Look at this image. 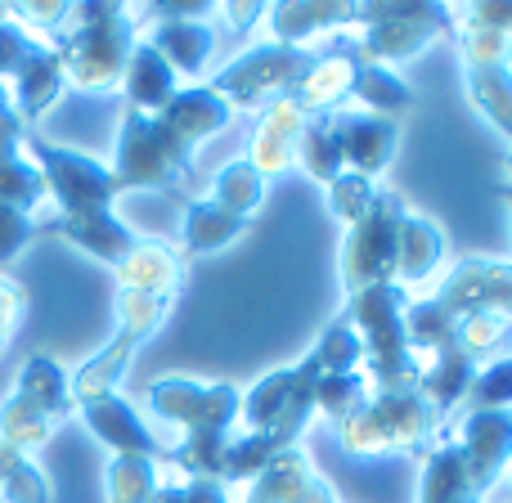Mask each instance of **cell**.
<instances>
[{"mask_svg":"<svg viewBox=\"0 0 512 503\" xmlns=\"http://www.w3.org/2000/svg\"><path fill=\"white\" fill-rule=\"evenodd\" d=\"M427 301H432L436 315L450 328L472 315H508L512 319V261L463 256Z\"/></svg>","mask_w":512,"mask_h":503,"instance_id":"13","label":"cell"},{"mask_svg":"<svg viewBox=\"0 0 512 503\" xmlns=\"http://www.w3.org/2000/svg\"><path fill=\"white\" fill-rule=\"evenodd\" d=\"M32 239H41L36 234V216L18 212V207H0V274H5L9 261H18L27 252Z\"/></svg>","mask_w":512,"mask_h":503,"instance_id":"45","label":"cell"},{"mask_svg":"<svg viewBox=\"0 0 512 503\" xmlns=\"http://www.w3.org/2000/svg\"><path fill=\"white\" fill-rule=\"evenodd\" d=\"M81 423L90 427L99 445H108L113 454H131V459H149V463H171V445H162L158 436L144 427L140 409L122 396V391H108V396H90L77 400Z\"/></svg>","mask_w":512,"mask_h":503,"instance_id":"14","label":"cell"},{"mask_svg":"<svg viewBox=\"0 0 512 503\" xmlns=\"http://www.w3.org/2000/svg\"><path fill=\"white\" fill-rule=\"evenodd\" d=\"M59 432V418H50L36 400H27L23 391H9L0 400V445L27 454L32 459L41 445H50V436Z\"/></svg>","mask_w":512,"mask_h":503,"instance_id":"34","label":"cell"},{"mask_svg":"<svg viewBox=\"0 0 512 503\" xmlns=\"http://www.w3.org/2000/svg\"><path fill=\"white\" fill-rule=\"evenodd\" d=\"M261 198H265L261 171H256L248 158L225 162L212 194L185 203V225H180L185 252L180 256H212V252H221L225 243H234L256 221Z\"/></svg>","mask_w":512,"mask_h":503,"instance_id":"6","label":"cell"},{"mask_svg":"<svg viewBox=\"0 0 512 503\" xmlns=\"http://www.w3.org/2000/svg\"><path fill=\"white\" fill-rule=\"evenodd\" d=\"M315 50H292L279 41H261L252 50H243L239 59H230L207 86L225 99L230 108H265L270 99L288 95V86L310 68Z\"/></svg>","mask_w":512,"mask_h":503,"instance_id":"11","label":"cell"},{"mask_svg":"<svg viewBox=\"0 0 512 503\" xmlns=\"http://www.w3.org/2000/svg\"><path fill=\"white\" fill-rule=\"evenodd\" d=\"M499 198H504V203H508V212H512V185H504V189H499Z\"/></svg>","mask_w":512,"mask_h":503,"instance_id":"49","label":"cell"},{"mask_svg":"<svg viewBox=\"0 0 512 503\" xmlns=\"http://www.w3.org/2000/svg\"><path fill=\"white\" fill-rule=\"evenodd\" d=\"M23 315H27V292L9 274H0V355L9 351L14 333L23 328Z\"/></svg>","mask_w":512,"mask_h":503,"instance_id":"47","label":"cell"},{"mask_svg":"<svg viewBox=\"0 0 512 503\" xmlns=\"http://www.w3.org/2000/svg\"><path fill=\"white\" fill-rule=\"evenodd\" d=\"M373 194H378V185L364 176H351V171H342V176L328 185V212H333V221L342 225H355L364 212H369Z\"/></svg>","mask_w":512,"mask_h":503,"instance_id":"41","label":"cell"},{"mask_svg":"<svg viewBox=\"0 0 512 503\" xmlns=\"http://www.w3.org/2000/svg\"><path fill=\"white\" fill-rule=\"evenodd\" d=\"M459 54L463 63H512V41L490 27L477 23H463L459 27Z\"/></svg>","mask_w":512,"mask_h":503,"instance_id":"43","label":"cell"},{"mask_svg":"<svg viewBox=\"0 0 512 503\" xmlns=\"http://www.w3.org/2000/svg\"><path fill=\"white\" fill-rule=\"evenodd\" d=\"M297 162L306 167V176H315L319 185H333L342 176V149H337V135H333V117H306L301 126V140H297Z\"/></svg>","mask_w":512,"mask_h":503,"instance_id":"35","label":"cell"},{"mask_svg":"<svg viewBox=\"0 0 512 503\" xmlns=\"http://www.w3.org/2000/svg\"><path fill=\"white\" fill-rule=\"evenodd\" d=\"M27 126L18 117L9 86L0 81V207H18V212L32 216L45 203V180L36 171V162L23 149Z\"/></svg>","mask_w":512,"mask_h":503,"instance_id":"16","label":"cell"},{"mask_svg":"<svg viewBox=\"0 0 512 503\" xmlns=\"http://www.w3.org/2000/svg\"><path fill=\"white\" fill-rule=\"evenodd\" d=\"M423 459L427 463L423 481H418V503H481L459 441H436Z\"/></svg>","mask_w":512,"mask_h":503,"instance_id":"29","label":"cell"},{"mask_svg":"<svg viewBox=\"0 0 512 503\" xmlns=\"http://www.w3.org/2000/svg\"><path fill=\"white\" fill-rule=\"evenodd\" d=\"M463 81L477 113L512 144V63H463Z\"/></svg>","mask_w":512,"mask_h":503,"instance_id":"33","label":"cell"},{"mask_svg":"<svg viewBox=\"0 0 512 503\" xmlns=\"http://www.w3.org/2000/svg\"><path fill=\"white\" fill-rule=\"evenodd\" d=\"M117 288L153 292V297H176L185 288V256L162 239H140L135 252L117 265Z\"/></svg>","mask_w":512,"mask_h":503,"instance_id":"24","label":"cell"},{"mask_svg":"<svg viewBox=\"0 0 512 503\" xmlns=\"http://www.w3.org/2000/svg\"><path fill=\"white\" fill-rule=\"evenodd\" d=\"M14 391H23L27 400L45 409L50 418H72L77 414V400H72V373L63 369L54 355H27L23 369L14 378Z\"/></svg>","mask_w":512,"mask_h":503,"instance_id":"31","label":"cell"},{"mask_svg":"<svg viewBox=\"0 0 512 503\" xmlns=\"http://www.w3.org/2000/svg\"><path fill=\"white\" fill-rule=\"evenodd\" d=\"M144 41L171 63V72H185V77H198V72L212 63L216 54V27L207 18H158Z\"/></svg>","mask_w":512,"mask_h":503,"instance_id":"26","label":"cell"},{"mask_svg":"<svg viewBox=\"0 0 512 503\" xmlns=\"http://www.w3.org/2000/svg\"><path fill=\"white\" fill-rule=\"evenodd\" d=\"M63 90H68V81H63V63H59V54H54V45H45V41L36 45L32 59L18 68V77L9 81V99H14V108H18V117H23L27 131L59 104Z\"/></svg>","mask_w":512,"mask_h":503,"instance_id":"23","label":"cell"},{"mask_svg":"<svg viewBox=\"0 0 512 503\" xmlns=\"http://www.w3.org/2000/svg\"><path fill=\"white\" fill-rule=\"evenodd\" d=\"M369 378L364 373H319V387H315V414H324L328 423H346L351 414H360L364 400H369Z\"/></svg>","mask_w":512,"mask_h":503,"instance_id":"37","label":"cell"},{"mask_svg":"<svg viewBox=\"0 0 512 503\" xmlns=\"http://www.w3.org/2000/svg\"><path fill=\"white\" fill-rule=\"evenodd\" d=\"M337 441L346 454H427L441 441V414L427 405L418 387L405 391H373L360 414L337 423Z\"/></svg>","mask_w":512,"mask_h":503,"instance_id":"4","label":"cell"},{"mask_svg":"<svg viewBox=\"0 0 512 503\" xmlns=\"http://www.w3.org/2000/svg\"><path fill=\"white\" fill-rule=\"evenodd\" d=\"M315 387H319V369L315 360H297L288 369H274L265 378H256L248 391H243V409L239 423L248 432H270V427H283L301 441V432L315 418Z\"/></svg>","mask_w":512,"mask_h":503,"instance_id":"12","label":"cell"},{"mask_svg":"<svg viewBox=\"0 0 512 503\" xmlns=\"http://www.w3.org/2000/svg\"><path fill=\"white\" fill-rule=\"evenodd\" d=\"M508 185H512V149H508Z\"/></svg>","mask_w":512,"mask_h":503,"instance_id":"50","label":"cell"},{"mask_svg":"<svg viewBox=\"0 0 512 503\" xmlns=\"http://www.w3.org/2000/svg\"><path fill=\"white\" fill-rule=\"evenodd\" d=\"M243 503H337V495L315 472L310 454L301 450V445H292V450H283L279 459L252 481Z\"/></svg>","mask_w":512,"mask_h":503,"instance_id":"21","label":"cell"},{"mask_svg":"<svg viewBox=\"0 0 512 503\" xmlns=\"http://www.w3.org/2000/svg\"><path fill=\"white\" fill-rule=\"evenodd\" d=\"M445 265V230L432 216L409 212L400 221V248H396V283L400 288H414V283L436 279Z\"/></svg>","mask_w":512,"mask_h":503,"instance_id":"27","label":"cell"},{"mask_svg":"<svg viewBox=\"0 0 512 503\" xmlns=\"http://www.w3.org/2000/svg\"><path fill=\"white\" fill-rule=\"evenodd\" d=\"M144 405L153 418L185 432V441L171 445V463L185 477L221 481V459L225 445H230V427L239 423L243 387L198 378H158L144 391Z\"/></svg>","mask_w":512,"mask_h":503,"instance_id":"1","label":"cell"},{"mask_svg":"<svg viewBox=\"0 0 512 503\" xmlns=\"http://www.w3.org/2000/svg\"><path fill=\"white\" fill-rule=\"evenodd\" d=\"M504 477H508V481H512V463H508V472H504Z\"/></svg>","mask_w":512,"mask_h":503,"instance_id":"51","label":"cell"},{"mask_svg":"<svg viewBox=\"0 0 512 503\" xmlns=\"http://www.w3.org/2000/svg\"><path fill=\"white\" fill-rule=\"evenodd\" d=\"M149 503H230V486L225 481H203V477L176 481V486H162L158 481Z\"/></svg>","mask_w":512,"mask_h":503,"instance_id":"46","label":"cell"},{"mask_svg":"<svg viewBox=\"0 0 512 503\" xmlns=\"http://www.w3.org/2000/svg\"><path fill=\"white\" fill-rule=\"evenodd\" d=\"M310 360H315V369L324 373H360L364 364V346H360V333H355V324L346 315H333L328 319V328L319 333L315 351H310Z\"/></svg>","mask_w":512,"mask_h":503,"instance_id":"36","label":"cell"},{"mask_svg":"<svg viewBox=\"0 0 512 503\" xmlns=\"http://www.w3.org/2000/svg\"><path fill=\"white\" fill-rule=\"evenodd\" d=\"M0 503H50L45 472L9 445H0Z\"/></svg>","mask_w":512,"mask_h":503,"instance_id":"38","label":"cell"},{"mask_svg":"<svg viewBox=\"0 0 512 503\" xmlns=\"http://www.w3.org/2000/svg\"><path fill=\"white\" fill-rule=\"evenodd\" d=\"M472 378H477V360H468L454 342H445L441 351H432V364L418 369V391H423L427 405L445 418L472 391Z\"/></svg>","mask_w":512,"mask_h":503,"instance_id":"30","label":"cell"},{"mask_svg":"<svg viewBox=\"0 0 512 503\" xmlns=\"http://www.w3.org/2000/svg\"><path fill=\"white\" fill-rule=\"evenodd\" d=\"M108 171H113L117 194H131V189L185 194L189 180H194V149L162 117L126 108L122 126H117V149H113Z\"/></svg>","mask_w":512,"mask_h":503,"instance_id":"5","label":"cell"},{"mask_svg":"<svg viewBox=\"0 0 512 503\" xmlns=\"http://www.w3.org/2000/svg\"><path fill=\"white\" fill-rule=\"evenodd\" d=\"M333 135H337V149H342V167L364 180H378L391 167L396 144H400L396 117L351 113V108L333 113Z\"/></svg>","mask_w":512,"mask_h":503,"instance_id":"19","label":"cell"},{"mask_svg":"<svg viewBox=\"0 0 512 503\" xmlns=\"http://www.w3.org/2000/svg\"><path fill=\"white\" fill-rule=\"evenodd\" d=\"M468 396L472 409H512V355L495 360L490 369H477Z\"/></svg>","mask_w":512,"mask_h":503,"instance_id":"42","label":"cell"},{"mask_svg":"<svg viewBox=\"0 0 512 503\" xmlns=\"http://www.w3.org/2000/svg\"><path fill=\"white\" fill-rule=\"evenodd\" d=\"M409 216L405 198L396 189H382L373 194L369 212L355 225H346L342 239V288L346 297L364 288H378V283H396V248H400V221Z\"/></svg>","mask_w":512,"mask_h":503,"instance_id":"9","label":"cell"},{"mask_svg":"<svg viewBox=\"0 0 512 503\" xmlns=\"http://www.w3.org/2000/svg\"><path fill=\"white\" fill-rule=\"evenodd\" d=\"M104 490H108V503H149L153 490H158V463L113 454V463L104 472Z\"/></svg>","mask_w":512,"mask_h":503,"instance_id":"39","label":"cell"},{"mask_svg":"<svg viewBox=\"0 0 512 503\" xmlns=\"http://www.w3.org/2000/svg\"><path fill=\"white\" fill-rule=\"evenodd\" d=\"M171 301L176 297H153V292H131V288H117L113 297V315L117 328L77 373H72V400H90V396H108L117 391V382L126 378L131 369V355L167 324L171 315Z\"/></svg>","mask_w":512,"mask_h":503,"instance_id":"7","label":"cell"},{"mask_svg":"<svg viewBox=\"0 0 512 503\" xmlns=\"http://www.w3.org/2000/svg\"><path fill=\"white\" fill-rule=\"evenodd\" d=\"M405 310H409V292L400 283H378V288H364L355 297H346L342 315L355 324L364 346V378L378 391H405L418 387V355L409 351L405 337Z\"/></svg>","mask_w":512,"mask_h":503,"instance_id":"3","label":"cell"},{"mask_svg":"<svg viewBox=\"0 0 512 503\" xmlns=\"http://www.w3.org/2000/svg\"><path fill=\"white\" fill-rule=\"evenodd\" d=\"M27 158L36 162L45 180V198L59 203V216H81V212H104V207L117 203V185L108 162L90 158V153L63 149V144L45 140V135L27 131L23 140Z\"/></svg>","mask_w":512,"mask_h":503,"instance_id":"10","label":"cell"},{"mask_svg":"<svg viewBox=\"0 0 512 503\" xmlns=\"http://www.w3.org/2000/svg\"><path fill=\"white\" fill-rule=\"evenodd\" d=\"M36 234H50V239L72 243L77 252L95 256V261L108 265V270H117V265L135 252V243L144 239V234H135L113 207H104V212H81V216H50V221H36Z\"/></svg>","mask_w":512,"mask_h":503,"instance_id":"18","label":"cell"},{"mask_svg":"<svg viewBox=\"0 0 512 503\" xmlns=\"http://www.w3.org/2000/svg\"><path fill=\"white\" fill-rule=\"evenodd\" d=\"M216 14L230 18V23L239 27V32H248L256 18H265V5H230V0H225V5H216Z\"/></svg>","mask_w":512,"mask_h":503,"instance_id":"48","label":"cell"},{"mask_svg":"<svg viewBox=\"0 0 512 503\" xmlns=\"http://www.w3.org/2000/svg\"><path fill=\"white\" fill-rule=\"evenodd\" d=\"M351 59H355V36H333L328 50H315L310 68L288 86V99L306 117H333L351 99Z\"/></svg>","mask_w":512,"mask_h":503,"instance_id":"17","label":"cell"},{"mask_svg":"<svg viewBox=\"0 0 512 503\" xmlns=\"http://www.w3.org/2000/svg\"><path fill=\"white\" fill-rule=\"evenodd\" d=\"M274 36L270 41L292 45V50H310L319 32H342V27L360 23V5H319V0H279L265 5Z\"/></svg>","mask_w":512,"mask_h":503,"instance_id":"22","label":"cell"},{"mask_svg":"<svg viewBox=\"0 0 512 503\" xmlns=\"http://www.w3.org/2000/svg\"><path fill=\"white\" fill-rule=\"evenodd\" d=\"M36 45H41V41H36V36H27L23 27L5 14V5H0V81H5V86L18 77V68L32 59Z\"/></svg>","mask_w":512,"mask_h":503,"instance_id":"44","label":"cell"},{"mask_svg":"<svg viewBox=\"0 0 512 503\" xmlns=\"http://www.w3.org/2000/svg\"><path fill=\"white\" fill-rule=\"evenodd\" d=\"M230 113L234 108L225 104L207 81H198V86H180L158 117L189 144V149H198L203 140H212V135H221L225 126H230Z\"/></svg>","mask_w":512,"mask_h":503,"instance_id":"25","label":"cell"},{"mask_svg":"<svg viewBox=\"0 0 512 503\" xmlns=\"http://www.w3.org/2000/svg\"><path fill=\"white\" fill-rule=\"evenodd\" d=\"M454 32V9L436 5V0H378V5H360V32L355 45L369 63L396 68L409 63L414 54H423L432 41Z\"/></svg>","mask_w":512,"mask_h":503,"instance_id":"8","label":"cell"},{"mask_svg":"<svg viewBox=\"0 0 512 503\" xmlns=\"http://www.w3.org/2000/svg\"><path fill=\"white\" fill-rule=\"evenodd\" d=\"M512 319L508 315H472L454 324V346H459L468 360H481L486 351H495L499 342H508Z\"/></svg>","mask_w":512,"mask_h":503,"instance_id":"40","label":"cell"},{"mask_svg":"<svg viewBox=\"0 0 512 503\" xmlns=\"http://www.w3.org/2000/svg\"><path fill=\"white\" fill-rule=\"evenodd\" d=\"M351 99H360L364 113H378V117H396L414 104V90L400 81L396 68H382V63H369L355 45V59H351Z\"/></svg>","mask_w":512,"mask_h":503,"instance_id":"32","label":"cell"},{"mask_svg":"<svg viewBox=\"0 0 512 503\" xmlns=\"http://www.w3.org/2000/svg\"><path fill=\"white\" fill-rule=\"evenodd\" d=\"M301 126H306V113H301L288 95L270 99V104L261 108L256 131H252V149H248V162L261 171V180L288 176V171H292V162H297Z\"/></svg>","mask_w":512,"mask_h":503,"instance_id":"20","label":"cell"},{"mask_svg":"<svg viewBox=\"0 0 512 503\" xmlns=\"http://www.w3.org/2000/svg\"><path fill=\"white\" fill-rule=\"evenodd\" d=\"M135 18H140L135 5H113V0L72 5V18L50 41L63 63V81L90 90V95H108V90L122 86L131 50L140 41Z\"/></svg>","mask_w":512,"mask_h":503,"instance_id":"2","label":"cell"},{"mask_svg":"<svg viewBox=\"0 0 512 503\" xmlns=\"http://www.w3.org/2000/svg\"><path fill=\"white\" fill-rule=\"evenodd\" d=\"M122 90H126V108L158 117L162 108L171 104V95L180 90V77L171 72V63L162 59L149 41H135L131 63H126V77H122Z\"/></svg>","mask_w":512,"mask_h":503,"instance_id":"28","label":"cell"},{"mask_svg":"<svg viewBox=\"0 0 512 503\" xmlns=\"http://www.w3.org/2000/svg\"><path fill=\"white\" fill-rule=\"evenodd\" d=\"M454 441H459L463 459H468L472 486L486 499L512 463V409H472Z\"/></svg>","mask_w":512,"mask_h":503,"instance_id":"15","label":"cell"}]
</instances>
